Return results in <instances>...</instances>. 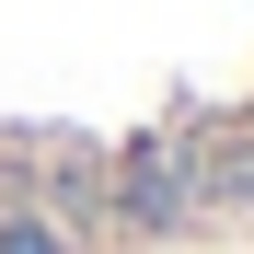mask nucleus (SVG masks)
I'll return each instance as SVG.
<instances>
[{
  "label": "nucleus",
  "mask_w": 254,
  "mask_h": 254,
  "mask_svg": "<svg viewBox=\"0 0 254 254\" xmlns=\"http://www.w3.org/2000/svg\"><path fill=\"white\" fill-rule=\"evenodd\" d=\"M185 208H196V185H185V150L139 139V150L116 162V220H127V231H174Z\"/></svg>",
  "instance_id": "nucleus-1"
},
{
  "label": "nucleus",
  "mask_w": 254,
  "mask_h": 254,
  "mask_svg": "<svg viewBox=\"0 0 254 254\" xmlns=\"http://www.w3.org/2000/svg\"><path fill=\"white\" fill-rule=\"evenodd\" d=\"M185 185H196V208H254V127H220L185 162Z\"/></svg>",
  "instance_id": "nucleus-2"
},
{
  "label": "nucleus",
  "mask_w": 254,
  "mask_h": 254,
  "mask_svg": "<svg viewBox=\"0 0 254 254\" xmlns=\"http://www.w3.org/2000/svg\"><path fill=\"white\" fill-rule=\"evenodd\" d=\"M47 196L69 208V220H93V208H104V174H93V162H47ZM58 220V231H69Z\"/></svg>",
  "instance_id": "nucleus-3"
},
{
  "label": "nucleus",
  "mask_w": 254,
  "mask_h": 254,
  "mask_svg": "<svg viewBox=\"0 0 254 254\" xmlns=\"http://www.w3.org/2000/svg\"><path fill=\"white\" fill-rule=\"evenodd\" d=\"M0 254H69V231L35 220V208H12V220H0Z\"/></svg>",
  "instance_id": "nucleus-4"
}]
</instances>
